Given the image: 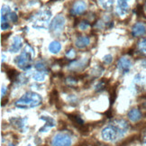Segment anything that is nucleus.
<instances>
[{
	"instance_id": "obj_1",
	"label": "nucleus",
	"mask_w": 146,
	"mask_h": 146,
	"mask_svg": "<svg viewBox=\"0 0 146 146\" xmlns=\"http://www.w3.org/2000/svg\"><path fill=\"white\" fill-rule=\"evenodd\" d=\"M128 130L129 123L125 120L115 119L103 128L101 136L106 142H116L117 140L125 136Z\"/></svg>"
},
{
	"instance_id": "obj_2",
	"label": "nucleus",
	"mask_w": 146,
	"mask_h": 146,
	"mask_svg": "<svg viewBox=\"0 0 146 146\" xmlns=\"http://www.w3.org/2000/svg\"><path fill=\"white\" fill-rule=\"evenodd\" d=\"M42 97L35 92H27L18 100H16L15 106L21 109L33 108L42 104Z\"/></svg>"
},
{
	"instance_id": "obj_3",
	"label": "nucleus",
	"mask_w": 146,
	"mask_h": 146,
	"mask_svg": "<svg viewBox=\"0 0 146 146\" xmlns=\"http://www.w3.org/2000/svg\"><path fill=\"white\" fill-rule=\"evenodd\" d=\"M33 54H35L33 49H32L29 45H27V47H25L24 52H22L18 57L15 58V62L21 70H29L31 68V62H32V58Z\"/></svg>"
},
{
	"instance_id": "obj_4",
	"label": "nucleus",
	"mask_w": 146,
	"mask_h": 146,
	"mask_svg": "<svg viewBox=\"0 0 146 146\" xmlns=\"http://www.w3.org/2000/svg\"><path fill=\"white\" fill-rule=\"evenodd\" d=\"M50 12L48 10L40 11L33 16V27L35 28H45L49 23V20L50 18Z\"/></svg>"
},
{
	"instance_id": "obj_5",
	"label": "nucleus",
	"mask_w": 146,
	"mask_h": 146,
	"mask_svg": "<svg viewBox=\"0 0 146 146\" xmlns=\"http://www.w3.org/2000/svg\"><path fill=\"white\" fill-rule=\"evenodd\" d=\"M72 143L71 136L67 133H59L52 139V146H70Z\"/></svg>"
},
{
	"instance_id": "obj_6",
	"label": "nucleus",
	"mask_w": 146,
	"mask_h": 146,
	"mask_svg": "<svg viewBox=\"0 0 146 146\" xmlns=\"http://www.w3.org/2000/svg\"><path fill=\"white\" fill-rule=\"evenodd\" d=\"M65 25V18L63 15H59L57 16H55V18L52 21V23L50 24L49 30L50 33H54V35H59L61 33L63 27Z\"/></svg>"
},
{
	"instance_id": "obj_7",
	"label": "nucleus",
	"mask_w": 146,
	"mask_h": 146,
	"mask_svg": "<svg viewBox=\"0 0 146 146\" xmlns=\"http://www.w3.org/2000/svg\"><path fill=\"white\" fill-rule=\"evenodd\" d=\"M131 67H132L131 60L127 59L126 57L121 58L118 60V62H117V68H118L119 71L122 74H126V73H128L131 69Z\"/></svg>"
},
{
	"instance_id": "obj_8",
	"label": "nucleus",
	"mask_w": 146,
	"mask_h": 146,
	"mask_svg": "<svg viewBox=\"0 0 146 146\" xmlns=\"http://www.w3.org/2000/svg\"><path fill=\"white\" fill-rule=\"evenodd\" d=\"M87 5L84 1H78L76 2L71 8V13L73 15H81L86 11Z\"/></svg>"
},
{
	"instance_id": "obj_9",
	"label": "nucleus",
	"mask_w": 146,
	"mask_h": 146,
	"mask_svg": "<svg viewBox=\"0 0 146 146\" xmlns=\"http://www.w3.org/2000/svg\"><path fill=\"white\" fill-rule=\"evenodd\" d=\"M146 32V26L143 23H137L136 25H134L132 30V35L134 37L142 36Z\"/></svg>"
},
{
	"instance_id": "obj_10",
	"label": "nucleus",
	"mask_w": 146,
	"mask_h": 146,
	"mask_svg": "<svg viewBox=\"0 0 146 146\" xmlns=\"http://www.w3.org/2000/svg\"><path fill=\"white\" fill-rule=\"evenodd\" d=\"M23 46V42H22V39L20 36H15L14 37L13 43L11 44L10 47V52H17L18 50Z\"/></svg>"
},
{
	"instance_id": "obj_11",
	"label": "nucleus",
	"mask_w": 146,
	"mask_h": 146,
	"mask_svg": "<svg viewBox=\"0 0 146 146\" xmlns=\"http://www.w3.org/2000/svg\"><path fill=\"white\" fill-rule=\"evenodd\" d=\"M127 116H128L129 120L133 122V123H135V122H138L140 119L142 118V114H141V112H140L139 109L133 108V109H131L130 111H129Z\"/></svg>"
},
{
	"instance_id": "obj_12",
	"label": "nucleus",
	"mask_w": 146,
	"mask_h": 146,
	"mask_svg": "<svg viewBox=\"0 0 146 146\" xmlns=\"http://www.w3.org/2000/svg\"><path fill=\"white\" fill-rule=\"evenodd\" d=\"M40 119L44 120L46 122L45 125H44L42 128H40V132H42V133L46 132V131H48L49 128L55 126V121L52 118V117H50V116H42V117H40Z\"/></svg>"
},
{
	"instance_id": "obj_13",
	"label": "nucleus",
	"mask_w": 146,
	"mask_h": 146,
	"mask_svg": "<svg viewBox=\"0 0 146 146\" xmlns=\"http://www.w3.org/2000/svg\"><path fill=\"white\" fill-rule=\"evenodd\" d=\"M87 63H88V60H78V61H75V62H73V63L70 64V69L72 70H75V71L81 70H83L84 68H85Z\"/></svg>"
},
{
	"instance_id": "obj_14",
	"label": "nucleus",
	"mask_w": 146,
	"mask_h": 146,
	"mask_svg": "<svg viewBox=\"0 0 146 146\" xmlns=\"http://www.w3.org/2000/svg\"><path fill=\"white\" fill-rule=\"evenodd\" d=\"M26 120V118H21V117H13V118L10 119L12 125H15L16 128L21 129V130L25 127Z\"/></svg>"
},
{
	"instance_id": "obj_15",
	"label": "nucleus",
	"mask_w": 146,
	"mask_h": 146,
	"mask_svg": "<svg viewBox=\"0 0 146 146\" xmlns=\"http://www.w3.org/2000/svg\"><path fill=\"white\" fill-rule=\"evenodd\" d=\"M76 46L80 49H82V48H85L87 47L88 44H89V39L88 37L87 36H81V37H78L77 39V41L75 42Z\"/></svg>"
},
{
	"instance_id": "obj_16",
	"label": "nucleus",
	"mask_w": 146,
	"mask_h": 146,
	"mask_svg": "<svg viewBox=\"0 0 146 146\" xmlns=\"http://www.w3.org/2000/svg\"><path fill=\"white\" fill-rule=\"evenodd\" d=\"M128 0H119L118 1V7H117V12L120 15H123L127 12L128 10Z\"/></svg>"
},
{
	"instance_id": "obj_17",
	"label": "nucleus",
	"mask_w": 146,
	"mask_h": 146,
	"mask_svg": "<svg viewBox=\"0 0 146 146\" xmlns=\"http://www.w3.org/2000/svg\"><path fill=\"white\" fill-rule=\"evenodd\" d=\"M98 4L100 7L106 9V10H110L114 5V1L115 0H98Z\"/></svg>"
},
{
	"instance_id": "obj_18",
	"label": "nucleus",
	"mask_w": 146,
	"mask_h": 146,
	"mask_svg": "<svg viewBox=\"0 0 146 146\" xmlns=\"http://www.w3.org/2000/svg\"><path fill=\"white\" fill-rule=\"evenodd\" d=\"M61 49V45L60 43L57 41H53L50 43L49 45V50L52 53H58Z\"/></svg>"
},
{
	"instance_id": "obj_19",
	"label": "nucleus",
	"mask_w": 146,
	"mask_h": 146,
	"mask_svg": "<svg viewBox=\"0 0 146 146\" xmlns=\"http://www.w3.org/2000/svg\"><path fill=\"white\" fill-rule=\"evenodd\" d=\"M7 75L11 81H15V80H17V78H18L20 74L16 70H15L14 69H9L7 71Z\"/></svg>"
},
{
	"instance_id": "obj_20",
	"label": "nucleus",
	"mask_w": 146,
	"mask_h": 146,
	"mask_svg": "<svg viewBox=\"0 0 146 146\" xmlns=\"http://www.w3.org/2000/svg\"><path fill=\"white\" fill-rule=\"evenodd\" d=\"M108 80H106V78H103V80H101L97 84V86L95 87V89H96L97 92H100V91L104 90V89L108 87Z\"/></svg>"
},
{
	"instance_id": "obj_21",
	"label": "nucleus",
	"mask_w": 146,
	"mask_h": 146,
	"mask_svg": "<svg viewBox=\"0 0 146 146\" xmlns=\"http://www.w3.org/2000/svg\"><path fill=\"white\" fill-rule=\"evenodd\" d=\"M45 76H46V72L37 70L33 74V78L36 81H43L44 78H45Z\"/></svg>"
},
{
	"instance_id": "obj_22",
	"label": "nucleus",
	"mask_w": 146,
	"mask_h": 146,
	"mask_svg": "<svg viewBox=\"0 0 146 146\" xmlns=\"http://www.w3.org/2000/svg\"><path fill=\"white\" fill-rule=\"evenodd\" d=\"M59 101V95H58V92L56 89H53V90L50 93V104H57Z\"/></svg>"
},
{
	"instance_id": "obj_23",
	"label": "nucleus",
	"mask_w": 146,
	"mask_h": 146,
	"mask_svg": "<svg viewBox=\"0 0 146 146\" xmlns=\"http://www.w3.org/2000/svg\"><path fill=\"white\" fill-rule=\"evenodd\" d=\"M35 69L37 70H39V71H43V72H47L48 71L46 65L44 64L43 62H41V61H39V62L35 63Z\"/></svg>"
},
{
	"instance_id": "obj_24",
	"label": "nucleus",
	"mask_w": 146,
	"mask_h": 146,
	"mask_svg": "<svg viewBox=\"0 0 146 146\" xmlns=\"http://www.w3.org/2000/svg\"><path fill=\"white\" fill-rule=\"evenodd\" d=\"M116 98V88L114 87L112 88V91L110 92V104L112 106V104H114V101Z\"/></svg>"
},
{
	"instance_id": "obj_25",
	"label": "nucleus",
	"mask_w": 146,
	"mask_h": 146,
	"mask_svg": "<svg viewBox=\"0 0 146 146\" xmlns=\"http://www.w3.org/2000/svg\"><path fill=\"white\" fill-rule=\"evenodd\" d=\"M7 17L9 18V20L14 22V23H16L17 20H18V15H16V14L14 13V12H9L8 15H7Z\"/></svg>"
},
{
	"instance_id": "obj_26",
	"label": "nucleus",
	"mask_w": 146,
	"mask_h": 146,
	"mask_svg": "<svg viewBox=\"0 0 146 146\" xmlns=\"http://www.w3.org/2000/svg\"><path fill=\"white\" fill-rule=\"evenodd\" d=\"M139 47H140V50H141L143 53L146 54V38L143 39V40L140 42Z\"/></svg>"
},
{
	"instance_id": "obj_27",
	"label": "nucleus",
	"mask_w": 146,
	"mask_h": 146,
	"mask_svg": "<svg viewBox=\"0 0 146 146\" xmlns=\"http://www.w3.org/2000/svg\"><path fill=\"white\" fill-rule=\"evenodd\" d=\"M88 26H89V24L88 23V22H86V21H83V22H81L80 25V30H86Z\"/></svg>"
},
{
	"instance_id": "obj_28",
	"label": "nucleus",
	"mask_w": 146,
	"mask_h": 146,
	"mask_svg": "<svg viewBox=\"0 0 146 146\" xmlns=\"http://www.w3.org/2000/svg\"><path fill=\"white\" fill-rule=\"evenodd\" d=\"M75 55H76V53L74 52V50H69L68 52H67V57H68V59H70V60L74 58Z\"/></svg>"
},
{
	"instance_id": "obj_29",
	"label": "nucleus",
	"mask_w": 146,
	"mask_h": 146,
	"mask_svg": "<svg viewBox=\"0 0 146 146\" xmlns=\"http://www.w3.org/2000/svg\"><path fill=\"white\" fill-rule=\"evenodd\" d=\"M112 60H113V58H112V56L111 55H106L105 56V58H104V61H105V63L106 64H109V63H111V61H112Z\"/></svg>"
},
{
	"instance_id": "obj_30",
	"label": "nucleus",
	"mask_w": 146,
	"mask_h": 146,
	"mask_svg": "<svg viewBox=\"0 0 146 146\" xmlns=\"http://www.w3.org/2000/svg\"><path fill=\"white\" fill-rule=\"evenodd\" d=\"M136 14L138 15V16H141L143 15V7L142 5H138L137 8H136Z\"/></svg>"
},
{
	"instance_id": "obj_31",
	"label": "nucleus",
	"mask_w": 146,
	"mask_h": 146,
	"mask_svg": "<svg viewBox=\"0 0 146 146\" xmlns=\"http://www.w3.org/2000/svg\"><path fill=\"white\" fill-rule=\"evenodd\" d=\"M7 87H5V86H3L2 88H1V98H2L5 96V95H7Z\"/></svg>"
},
{
	"instance_id": "obj_32",
	"label": "nucleus",
	"mask_w": 146,
	"mask_h": 146,
	"mask_svg": "<svg viewBox=\"0 0 146 146\" xmlns=\"http://www.w3.org/2000/svg\"><path fill=\"white\" fill-rule=\"evenodd\" d=\"M10 26H9V25H8V23H3V24H1V29L2 30H7V29H8Z\"/></svg>"
},
{
	"instance_id": "obj_33",
	"label": "nucleus",
	"mask_w": 146,
	"mask_h": 146,
	"mask_svg": "<svg viewBox=\"0 0 146 146\" xmlns=\"http://www.w3.org/2000/svg\"><path fill=\"white\" fill-rule=\"evenodd\" d=\"M143 67H145V68H146V60L143 61Z\"/></svg>"
},
{
	"instance_id": "obj_34",
	"label": "nucleus",
	"mask_w": 146,
	"mask_h": 146,
	"mask_svg": "<svg viewBox=\"0 0 146 146\" xmlns=\"http://www.w3.org/2000/svg\"><path fill=\"white\" fill-rule=\"evenodd\" d=\"M8 146H15V145H14V144H12V143H10V144H9Z\"/></svg>"
},
{
	"instance_id": "obj_35",
	"label": "nucleus",
	"mask_w": 146,
	"mask_h": 146,
	"mask_svg": "<svg viewBox=\"0 0 146 146\" xmlns=\"http://www.w3.org/2000/svg\"><path fill=\"white\" fill-rule=\"evenodd\" d=\"M145 10H146V3H145Z\"/></svg>"
},
{
	"instance_id": "obj_36",
	"label": "nucleus",
	"mask_w": 146,
	"mask_h": 146,
	"mask_svg": "<svg viewBox=\"0 0 146 146\" xmlns=\"http://www.w3.org/2000/svg\"><path fill=\"white\" fill-rule=\"evenodd\" d=\"M27 146H31V145H30V144H28V145H27Z\"/></svg>"
},
{
	"instance_id": "obj_37",
	"label": "nucleus",
	"mask_w": 146,
	"mask_h": 146,
	"mask_svg": "<svg viewBox=\"0 0 146 146\" xmlns=\"http://www.w3.org/2000/svg\"><path fill=\"white\" fill-rule=\"evenodd\" d=\"M144 143H146V140H145V141H144Z\"/></svg>"
}]
</instances>
